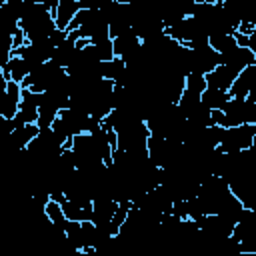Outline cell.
<instances>
[{
  "label": "cell",
  "instance_id": "obj_17",
  "mask_svg": "<svg viewBox=\"0 0 256 256\" xmlns=\"http://www.w3.org/2000/svg\"><path fill=\"white\" fill-rule=\"evenodd\" d=\"M90 48L96 56V60L106 62L114 58V48H112V38H100V40H90Z\"/></svg>",
  "mask_w": 256,
  "mask_h": 256
},
{
  "label": "cell",
  "instance_id": "obj_9",
  "mask_svg": "<svg viewBox=\"0 0 256 256\" xmlns=\"http://www.w3.org/2000/svg\"><path fill=\"white\" fill-rule=\"evenodd\" d=\"M204 78H206V86H208V88L228 90L230 84H232V80L236 78V72L230 70V68L224 66V64H218V66H214L210 72H206Z\"/></svg>",
  "mask_w": 256,
  "mask_h": 256
},
{
  "label": "cell",
  "instance_id": "obj_13",
  "mask_svg": "<svg viewBox=\"0 0 256 256\" xmlns=\"http://www.w3.org/2000/svg\"><path fill=\"white\" fill-rule=\"evenodd\" d=\"M38 132H40V128H38V124H36V122L20 124V126L12 128V132H10V142H12V146H14V148L24 150V148L30 144V140H32Z\"/></svg>",
  "mask_w": 256,
  "mask_h": 256
},
{
  "label": "cell",
  "instance_id": "obj_10",
  "mask_svg": "<svg viewBox=\"0 0 256 256\" xmlns=\"http://www.w3.org/2000/svg\"><path fill=\"white\" fill-rule=\"evenodd\" d=\"M80 10V0H60L58 6L54 8L52 16H54V24L56 28L66 30L68 24L72 22V18L76 16V12Z\"/></svg>",
  "mask_w": 256,
  "mask_h": 256
},
{
  "label": "cell",
  "instance_id": "obj_11",
  "mask_svg": "<svg viewBox=\"0 0 256 256\" xmlns=\"http://www.w3.org/2000/svg\"><path fill=\"white\" fill-rule=\"evenodd\" d=\"M142 40L132 32V28L116 38H112V48H114V56H120V58H126L130 56L132 52H136L140 48Z\"/></svg>",
  "mask_w": 256,
  "mask_h": 256
},
{
  "label": "cell",
  "instance_id": "obj_23",
  "mask_svg": "<svg viewBox=\"0 0 256 256\" xmlns=\"http://www.w3.org/2000/svg\"><path fill=\"white\" fill-rule=\"evenodd\" d=\"M66 38H68V30H62V28H54V30L48 34V40H50L52 46H60Z\"/></svg>",
  "mask_w": 256,
  "mask_h": 256
},
{
  "label": "cell",
  "instance_id": "obj_30",
  "mask_svg": "<svg viewBox=\"0 0 256 256\" xmlns=\"http://www.w3.org/2000/svg\"><path fill=\"white\" fill-rule=\"evenodd\" d=\"M2 4H4V0H0V6H2Z\"/></svg>",
  "mask_w": 256,
  "mask_h": 256
},
{
  "label": "cell",
  "instance_id": "obj_20",
  "mask_svg": "<svg viewBox=\"0 0 256 256\" xmlns=\"http://www.w3.org/2000/svg\"><path fill=\"white\" fill-rule=\"evenodd\" d=\"M184 88L200 96L206 90V78H204V74H196V72L186 74L184 76Z\"/></svg>",
  "mask_w": 256,
  "mask_h": 256
},
{
  "label": "cell",
  "instance_id": "obj_4",
  "mask_svg": "<svg viewBox=\"0 0 256 256\" xmlns=\"http://www.w3.org/2000/svg\"><path fill=\"white\" fill-rule=\"evenodd\" d=\"M228 94L232 98H246V96L256 98V64L246 66L236 74V78L228 88Z\"/></svg>",
  "mask_w": 256,
  "mask_h": 256
},
{
  "label": "cell",
  "instance_id": "obj_28",
  "mask_svg": "<svg viewBox=\"0 0 256 256\" xmlns=\"http://www.w3.org/2000/svg\"><path fill=\"white\" fill-rule=\"evenodd\" d=\"M116 2H120V4H130L132 0H116Z\"/></svg>",
  "mask_w": 256,
  "mask_h": 256
},
{
  "label": "cell",
  "instance_id": "obj_27",
  "mask_svg": "<svg viewBox=\"0 0 256 256\" xmlns=\"http://www.w3.org/2000/svg\"><path fill=\"white\" fill-rule=\"evenodd\" d=\"M6 84H8V78L4 76V72H2V68H0V94L6 90Z\"/></svg>",
  "mask_w": 256,
  "mask_h": 256
},
{
  "label": "cell",
  "instance_id": "obj_18",
  "mask_svg": "<svg viewBox=\"0 0 256 256\" xmlns=\"http://www.w3.org/2000/svg\"><path fill=\"white\" fill-rule=\"evenodd\" d=\"M44 214L48 216V220H50L54 226H58V228H62V230H64L66 216H64V212H62V204H60V202H56V200L48 198V202L44 204Z\"/></svg>",
  "mask_w": 256,
  "mask_h": 256
},
{
  "label": "cell",
  "instance_id": "obj_22",
  "mask_svg": "<svg viewBox=\"0 0 256 256\" xmlns=\"http://www.w3.org/2000/svg\"><path fill=\"white\" fill-rule=\"evenodd\" d=\"M4 4L8 6V10L18 18V22H20V18L24 16V10H26V2L24 0H4Z\"/></svg>",
  "mask_w": 256,
  "mask_h": 256
},
{
  "label": "cell",
  "instance_id": "obj_5",
  "mask_svg": "<svg viewBox=\"0 0 256 256\" xmlns=\"http://www.w3.org/2000/svg\"><path fill=\"white\" fill-rule=\"evenodd\" d=\"M220 64L228 66L230 70H234L238 74L246 66L256 64V52H252L246 46H234V48H230V50H226V52L220 54Z\"/></svg>",
  "mask_w": 256,
  "mask_h": 256
},
{
  "label": "cell",
  "instance_id": "obj_25",
  "mask_svg": "<svg viewBox=\"0 0 256 256\" xmlns=\"http://www.w3.org/2000/svg\"><path fill=\"white\" fill-rule=\"evenodd\" d=\"M28 40H26V36H24V32L22 30H18L14 36H12V50H16V48H20V46H24Z\"/></svg>",
  "mask_w": 256,
  "mask_h": 256
},
{
  "label": "cell",
  "instance_id": "obj_16",
  "mask_svg": "<svg viewBox=\"0 0 256 256\" xmlns=\"http://www.w3.org/2000/svg\"><path fill=\"white\" fill-rule=\"evenodd\" d=\"M228 98H230L228 90H218V88H208V86L200 94V102L210 110H222V106L228 102Z\"/></svg>",
  "mask_w": 256,
  "mask_h": 256
},
{
  "label": "cell",
  "instance_id": "obj_24",
  "mask_svg": "<svg viewBox=\"0 0 256 256\" xmlns=\"http://www.w3.org/2000/svg\"><path fill=\"white\" fill-rule=\"evenodd\" d=\"M0 22H18V18L8 10V6H6V4H2V6H0Z\"/></svg>",
  "mask_w": 256,
  "mask_h": 256
},
{
  "label": "cell",
  "instance_id": "obj_12",
  "mask_svg": "<svg viewBox=\"0 0 256 256\" xmlns=\"http://www.w3.org/2000/svg\"><path fill=\"white\" fill-rule=\"evenodd\" d=\"M100 72H102V78H108L116 86H122L124 78H126V62H124V58L114 56L106 62H100Z\"/></svg>",
  "mask_w": 256,
  "mask_h": 256
},
{
  "label": "cell",
  "instance_id": "obj_14",
  "mask_svg": "<svg viewBox=\"0 0 256 256\" xmlns=\"http://www.w3.org/2000/svg\"><path fill=\"white\" fill-rule=\"evenodd\" d=\"M2 72H4V76L8 78V80H14V82H22L28 74H30V66L26 64V60L24 58H20V56H16V54H12V58L8 60V64L2 68Z\"/></svg>",
  "mask_w": 256,
  "mask_h": 256
},
{
  "label": "cell",
  "instance_id": "obj_2",
  "mask_svg": "<svg viewBox=\"0 0 256 256\" xmlns=\"http://www.w3.org/2000/svg\"><path fill=\"white\" fill-rule=\"evenodd\" d=\"M64 76H66V68L58 66L52 60H46V62L38 64L36 68H32L30 74L20 82V86L30 88L32 92H46Z\"/></svg>",
  "mask_w": 256,
  "mask_h": 256
},
{
  "label": "cell",
  "instance_id": "obj_3",
  "mask_svg": "<svg viewBox=\"0 0 256 256\" xmlns=\"http://www.w3.org/2000/svg\"><path fill=\"white\" fill-rule=\"evenodd\" d=\"M256 140V124H238L232 128H224V134L218 142V150L224 154H238L254 146Z\"/></svg>",
  "mask_w": 256,
  "mask_h": 256
},
{
  "label": "cell",
  "instance_id": "obj_29",
  "mask_svg": "<svg viewBox=\"0 0 256 256\" xmlns=\"http://www.w3.org/2000/svg\"><path fill=\"white\" fill-rule=\"evenodd\" d=\"M24 2H38V4H40L42 0H24Z\"/></svg>",
  "mask_w": 256,
  "mask_h": 256
},
{
  "label": "cell",
  "instance_id": "obj_21",
  "mask_svg": "<svg viewBox=\"0 0 256 256\" xmlns=\"http://www.w3.org/2000/svg\"><path fill=\"white\" fill-rule=\"evenodd\" d=\"M170 6L180 14V16H192V10L196 6V0H170Z\"/></svg>",
  "mask_w": 256,
  "mask_h": 256
},
{
  "label": "cell",
  "instance_id": "obj_6",
  "mask_svg": "<svg viewBox=\"0 0 256 256\" xmlns=\"http://www.w3.org/2000/svg\"><path fill=\"white\" fill-rule=\"evenodd\" d=\"M20 94H22V86L14 80H8L6 90L0 94V116L4 118H14L20 106Z\"/></svg>",
  "mask_w": 256,
  "mask_h": 256
},
{
  "label": "cell",
  "instance_id": "obj_1",
  "mask_svg": "<svg viewBox=\"0 0 256 256\" xmlns=\"http://www.w3.org/2000/svg\"><path fill=\"white\" fill-rule=\"evenodd\" d=\"M18 26L24 32L28 42L46 40L48 34L56 28L54 16L50 14V10L38 2H26V10H24V16L20 18Z\"/></svg>",
  "mask_w": 256,
  "mask_h": 256
},
{
  "label": "cell",
  "instance_id": "obj_7",
  "mask_svg": "<svg viewBox=\"0 0 256 256\" xmlns=\"http://www.w3.org/2000/svg\"><path fill=\"white\" fill-rule=\"evenodd\" d=\"M58 116H60V120L64 122L66 130H68L72 136H74V134H82V132H86V128H88L90 114H86L84 110H78V108L68 106V108H62V110L58 112Z\"/></svg>",
  "mask_w": 256,
  "mask_h": 256
},
{
  "label": "cell",
  "instance_id": "obj_15",
  "mask_svg": "<svg viewBox=\"0 0 256 256\" xmlns=\"http://www.w3.org/2000/svg\"><path fill=\"white\" fill-rule=\"evenodd\" d=\"M62 212H64L66 220L84 222V220H90L92 218V204L86 206V204H80V202H74V200L64 198L62 200Z\"/></svg>",
  "mask_w": 256,
  "mask_h": 256
},
{
  "label": "cell",
  "instance_id": "obj_8",
  "mask_svg": "<svg viewBox=\"0 0 256 256\" xmlns=\"http://www.w3.org/2000/svg\"><path fill=\"white\" fill-rule=\"evenodd\" d=\"M78 50H80V48H76V38L68 34V38H66L60 46H54L50 60L56 62V64L62 66V68H68V66L74 62V58L78 56Z\"/></svg>",
  "mask_w": 256,
  "mask_h": 256
},
{
  "label": "cell",
  "instance_id": "obj_26",
  "mask_svg": "<svg viewBox=\"0 0 256 256\" xmlns=\"http://www.w3.org/2000/svg\"><path fill=\"white\" fill-rule=\"evenodd\" d=\"M58 2H60V0H42L40 4H44V6L50 10V14H52V12H54V8L58 6Z\"/></svg>",
  "mask_w": 256,
  "mask_h": 256
},
{
  "label": "cell",
  "instance_id": "obj_19",
  "mask_svg": "<svg viewBox=\"0 0 256 256\" xmlns=\"http://www.w3.org/2000/svg\"><path fill=\"white\" fill-rule=\"evenodd\" d=\"M208 44H210L218 54H222V52H226V50L238 46L232 34H210V36H208Z\"/></svg>",
  "mask_w": 256,
  "mask_h": 256
}]
</instances>
